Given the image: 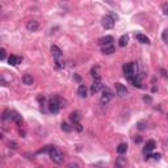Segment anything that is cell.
I'll list each match as a JSON object with an SVG mask.
<instances>
[{"label":"cell","instance_id":"11","mask_svg":"<svg viewBox=\"0 0 168 168\" xmlns=\"http://www.w3.org/2000/svg\"><path fill=\"white\" fill-rule=\"evenodd\" d=\"M110 97H112V92L108 89V88H105V89L103 91V97H101V104H106L110 100Z\"/></svg>","mask_w":168,"mask_h":168},{"label":"cell","instance_id":"13","mask_svg":"<svg viewBox=\"0 0 168 168\" xmlns=\"http://www.w3.org/2000/svg\"><path fill=\"white\" fill-rule=\"evenodd\" d=\"M33 76H32L30 74H25L24 76H22V83L26 84V85H32L33 84Z\"/></svg>","mask_w":168,"mask_h":168},{"label":"cell","instance_id":"6","mask_svg":"<svg viewBox=\"0 0 168 168\" xmlns=\"http://www.w3.org/2000/svg\"><path fill=\"white\" fill-rule=\"evenodd\" d=\"M128 165V159L124 158L122 155H120L118 158H116V162H114V167L116 168H126Z\"/></svg>","mask_w":168,"mask_h":168},{"label":"cell","instance_id":"25","mask_svg":"<svg viewBox=\"0 0 168 168\" xmlns=\"http://www.w3.org/2000/svg\"><path fill=\"white\" fill-rule=\"evenodd\" d=\"M55 149V146H45L44 149H41L38 153L42 154V153H50V151H53V150Z\"/></svg>","mask_w":168,"mask_h":168},{"label":"cell","instance_id":"16","mask_svg":"<svg viewBox=\"0 0 168 168\" xmlns=\"http://www.w3.org/2000/svg\"><path fill=\"white\" fill-rule=\"evenodd\" d=\"M128 44H129V36H128V34L121 36V38L118 40V45H120V46H121V47H125Z\"/></svg>","mask_w":168,"mask_h":168},{"label":"cell","instance_id":"30","mask_svg":"<svg viewBox=\"0 0 168 168\" xmlns=\"http://www.w3.org/2000/svg\"><path fill=\"white\" fill-rule=\"evenodd\" d=\"M163 41L168 44V30H164V32H163Z\"/></svg>","mask_w":168,"mask_h":168},{"label":"cell","instance_id":"39","mask_svg":"<svg viewBox=\"0 0 168 168\" xmlns=\"http://www.w3.org/2000/svg\"><path fill=\"white\" fill-rule=\"evenodd\" d=\"M144 101H147V103H151V99H150V97H147V96H144Z\"/></svg>","mask_w":168,"mask_h":168},{"label":"cell","instance_id":"20","mask_svg":"<svg viewBox=\"0 0 168 168\" xmlns=\"http://www.w3.org/2000/svg\"><path fill=\"white\" fill-rule=\"evenodd\" d=\"M11 117H12V120H15V121H16V124L19 125V126H21V124H22V118H21V116H20L19 113L13 112Z\"/></svg>","mask_w":168,"mask_h":168},{"label":"cell","instance_id":"33","mask_svg":"<svg viewBox=\"0 0 168 168\" xmlns=\"http://www.w3.org/2000/svg\"><path fill=\"white\" fill-rule=\"evenodd\" d=\"M153 158L154 159H155V160H160V158H162V155H160V154H154V155H153Z\"/></svg>","mask_w":168,"mask_h":168},{"label":"cell","instance_id":"31","mask_svg":"<svg viewBox=\"0 0 168 168\" xmlns=\"http://www.w3.org/2000/svg\"><path fill=\"white\" fill-rule=\"evenodd\" d=\"M134 142H135V143H140V142H142V137H140V135H137V137L134 138Z\"/></svg>","mask_w":168,"mask_h":168},{"label":"cell","instance_id":"3","mask_svg":"<svg viewBox=\"0 0 168 168\" xmlns=\"http://www.w3.org/2000/svg\"><path fill=\"white\" fill-rule=\"evenodd\" d=\"M59 109H60V99L59 97H53L49 103V110L55 114V113L59 112Z\"/></svg>","mask_w":168,"mask_h":168},{"label":"cell","instance_id":"34","mask_svg":"<svg viewBox=\"0 0 168 168\" xmlns=\"http://www.w3.org/2000/svg\"><path fill=\"white\" fill-rule=\"evenodd\" d=\"M160 72H162V76H163V78H167V76H168V75H167V71H165L164 69H160Z\"/></svg>","mask_w":168,"mask_h":168},{"label":"cell","instance_id":"5","mask_svg":"<svg viewBox=\"0 0 168 168\" xmlns=\"http://www.w3.org/2000/svg\"><path fill=\"white\" fill-rule=\"evenodd\" d=\"M112 42H113V37H112V36H105V37H101L99 41H97L99 46H101V47L109 46V45H112Z\"/></svg>","mask_w":168,"mask_h":168},{"label":"cell","instance_id":"10","mask_svg":"<svg viewBox=\"0 0 168 168\" xmlns=\"http://www.w3.org/2000/svg\"><path fill=\"white\" fill-rule=\"evenodd\" d=\"M155 140H153V139H150V140H147V143H146V147H144V150H143V153L146 154H150L151 151H153L154 149H155Z\"/></svg>","mask_w":168,"mask_h":168},{"label":"cell","instance_id":"37","mask_svg":"<svg viewBox=\"0 0 168 168\" xmlns=\"http://www.w3.org/2000/svg\"><path fill=\"white\" fill-rule=\"evenodd\" d=\"M16 146H17V144H16V142H9V147H11V149L15 150V149H16Z\"/></svg>","mask_w":168,"mask_h":168},{"label":"cell","instance_id":"17","mask_svg":"<svg viewBox=\"0 0 168 168\" xmlns=\"http://www.w3.org/2000/svg\"><path fill=\"white\" fill-rule=\"evenodd\" d=\"M135 38L139 41L140 44H144V45H146V44L149 45V44H150L149 37H147V36H144V34H137V36H135Z\"/></svg>","mask_w":168,"mask_h":168},{"label":"cell","instance_id":"32","mask_svg":"<svg viewBox=\"0 0 168 168\" xmlns=\"http://www.w3.org/2000/svg\"><path fill=\"white\" fill-rule=\"evenodd\" d=\"M163 13H164V15H168V4H164V5H163Z\"/></svg>","mask_w":168,"mask_h":168},{"label":"cell","instance_id":"15","mask_svg":"<svg viewBox=\"0 0 168 168\" xmlns=\"http://www.w3.org/2000/svg\"><path fill=\"white\" fill-rule=\"evenodd\" d=\"M78 95L80 97H87V87L84 84H80L78 88Z\"/></svg>","mask_w":168,"mask_h":168},{"label":"cell","instance_id":"14","mask_svg":"<svg viewBox=\"0 0 168 168\" xmlns=\"http://www.w3.org/2000/svg\"><path fill=\"white\" fill-rule=\"evenodd\" d=\"M70 118H71V121L74 122V125L80 124V114H79L78 112H72L71 114H70Z\"/></svg>","mask_w":168,"mask_h":168},{"label":"cell","instance_id":"29","mask_svg":"<svg viewBox=\"0 0 168 168\" xmlns=\"http://www.w3.org/2000/svg\"><path fill=\"white\" fill-rule=\"evenodd\" d=\"M9 118V110H4L3 113V121H5V120Z\"/></svg>","mask_w":168,"mask_h":168},{"label":"cell","instance_id":"36","mask_svg":"<svg viewBox=\"0 0 168 168\" xmlns=\"http://www.w3.org/2000/svg\"><path fill=\"white\" fill-rule=\"evenodd\" d=\"M37 100L40 101L41 104H44V103H45V97H44V96H38V97H37Z\"/></svg>","mask_w":168,"mask_h":168},{"label":"cell","instance_id":"19","mask_svg":"<svg viewBox=\"0 0 168 168\" xmlns=\"http://www.w3.org/2000/svg\"><path fill=\"white\" fill-rule=\"evenodd\" d=\"M128 151V143H120L118 147H117V153L120 154V155H122V154H125Z\"/></svg>","mask_w":168,"mask_h":168},{"label":"cell","instance_id":"21","mask_svg":"<svg viewBox=\"0 0 168 168\" xmlns=\"http://www.w3.org/2000/svg\"><path fill=\"white\" fill-rule=\"evenodd\" d=\"M130 81H131V84H133L134 87H138V88L142 87V84H140V78L138 76V75H137V76H134V78L131 79Z\"/></svg>","mask_w":168,"mask_h":168},{"label":"cell","instance_id":"1","mask_svg":"<svg viewBox=\"0 0 168 168\" xmlns=\"http://www.w3.org/2000/svg\"><path fill=\"white\" fill-rule=\"evenodd\" d=\"M138 67L137 65L134 62L131 63H126V65H124V72H125V78L129 79V80H131V79L134 78V76H137L138 75Z\"/></svg>","mask_w":168,"mask_h":168},{"label":"cell","instance_id":"38","mask_svg":"<svg viewBox=\"0 0 168 168\" xmlns=\"http://www.w3.org/2000/svg\"><path fill=\"white\" fill-rule=\"evenodd\" d=\"M74 79L78 81V83H80V81H81V79H80V76H79V75H74Z\"/></svg>","mask_w":168,"mask_h":168},{"label":"cell","instance_id":"7","mask_svg":"<svg viewBox=\"0 0 168 168\" xmlns=\"http://www.w3.org/2000/svg\"><path fill=\"white\" fill-rule=\"evenodd\" d=\"M104 84L101 83V79H95L93 84H92V87H91V91H92V93H97L103 89Z\"/></svg>","mask_w":168,"mask_h":168},{"label":"cell","instance_id":"8","mask_svg":"<svg viewBox=\"0 0 168 168\" xmlns=\"http://www.w3.org/2000/svg\"><path fill=\"white\" fill-rule=\"evenodd\" d=\"M26 29L29 32H37L40 29V24L36 20H29V21H26Z\"/></svg>","mask_w":168,"mask_h":168},{"label":"cell","instance_id":"22","mask_svg":"<svg viewBox=\"0 0 168 168\" xmlns=\"http://www.w3.org/2000/svg\"><path fill=\"white\" fill-rule=\"evenodd\" d=\"M8 63H9L11 66H16V65H19V56H16V55H11L9 58H8Z\"/></svg>","mask_w":168,"mask_h":168},{"label":"cell","instance_id":"28","mask_svg":"<svg viewBox=\"0 0 168 168\" xmlns=\"http://www.w3.org/2000/svg\"><path fill=\"white\" fill-rule=\"evenodd\" d=\"M0 59H5V49H0Z\"/></svg>","mask_w":168,"mask_h":168},{"label":"cell","instance_id":"9","mask_svg":"<svg viewBox=\"0 0 168 168\" xmlns=\"http://www.w3.org/2000/svg\"><path fill=\"white\" fill-rule=\"evenodd\" d=\"M116 91H117V95H118L120 97H124L128 95V89H126V87H125L124 84L121 83H116Z\"/></svg>","mask_w":168,"mask_h":168},{"label":"cell","instance_id":"26","mask_svg":"<svg viewBox=\"0 0 168 168\" xmlns=\"http://www.w3.org/2000/svg\"><path fill=\"white\" fill-rule=\"evenodd\" d=\"M146 126H147V124L144 121H140V122H138V124H137V128L139 129V130H144V129H146Z\"/></svg>","mask_w":168,"mask_h":168},{"label":"cell","instance_id":"12","mask_svg":"<svg viewBox=\"0 0 168 168\" xmlns=\"http://www.w3.org/2000/svg\"><path fill=\"white\" fill-rule=\"evenodd\" d=\"M50 50H51V54H53V56H54V58H56V59L62 56V50L56 46V45H53Z\"/></svg>","mask_w":168,"mask_h":168},{"label":"cell","instance_id":"24","mask_svg":"<svg viewBox=\"0 0 168 168\" xmlns=\"http://www.w3.org/2000/svg\"><path fill=\"white\" fill-rule=\"evenodd\" d=\"M91 74H92V76H93L95 79H100V74H99V66H96V67H93V69H92V71H91Z\"/></svg>","mask_w":168,"mask_h":168},{"label":"cell","instance_id":"2","mask_svg":"<svg viewBox=\"0 0 168 168\" xmlns=\"http://www.w3.org/2000/svg\"><path fill=\"white\" fill-rule=\"evenodd\" d=\"M49 155H50V158H51V160H53L54 163H56V164H60V163H63V160H65L63 153L59 149H56V147L53 150V151H50Z\"/></svg>","mask_w":168,"mask_h":168},{"label":"cell","instance_id":"35","mask_svg":"<svg viewBox=\"0 0 168 168\" xmlns=\"http://www.w3.org/2000/svg\"><path fill=\"white\" fill-rule=\"evenodd\" d=\"M75 129H76L78 131H81V130H83V128H81V125H80V124H76V125H75Z\"/></svg>","mask_w":168,"mask_h":168},{"label":"cell","instance_id":"27","mask_svg":"<svg viewBox=\"0 0 168 168\" xmlns=\"http://www.w3.org/2000/svg\"><path fill=\"white\" fill-rule=\"evenodd\" d=\"M66 168H79V164L78 163H75V162H71V163H69L67 164V167Z\"/></svg>","mask_w":168,"mask_h":168},{"label":"cell","instance_id":"23","mask_svg":"<svg viewBox=\"0 0 168 168\" xmlns=\"http://www.w3.org/2000/svg\"><path fill=\"white\" fill-rule=\"evenodd\" d=\"M62 130L65 131V133H71L72 131V128L70 126L67 122H62Z\"/></svg>","mask_w":168,"mask_h":168},{"label":"cell","instance_id":"18","mask_svg":"<svg viewBox=\"0 0 168 168\" xmlns=\"http://www.w3.org/2000/svg\"><path fill=\"white\" fill-rule=\"evenodd\" d=\"M101 51H103V54H105V55H109V54L114 53V46L113 45H109V46H105L101 49Z\"/></svg>","mask_w":168,"mask_h":168},{"label":"cell","instance_id":"4","mask_svg":"<svg viewBox=\"0 0 168 168\" xmlns=\"http://www.w3.org/2000/svg\"><path fill=\"white\" fill-rule=\"evenodd\" d=\"M114 17H112V16H104L101 20V25L104 29H112L114 26Z\"/></svg>","mask_w":168,"mask_h":168}]
</instances>
